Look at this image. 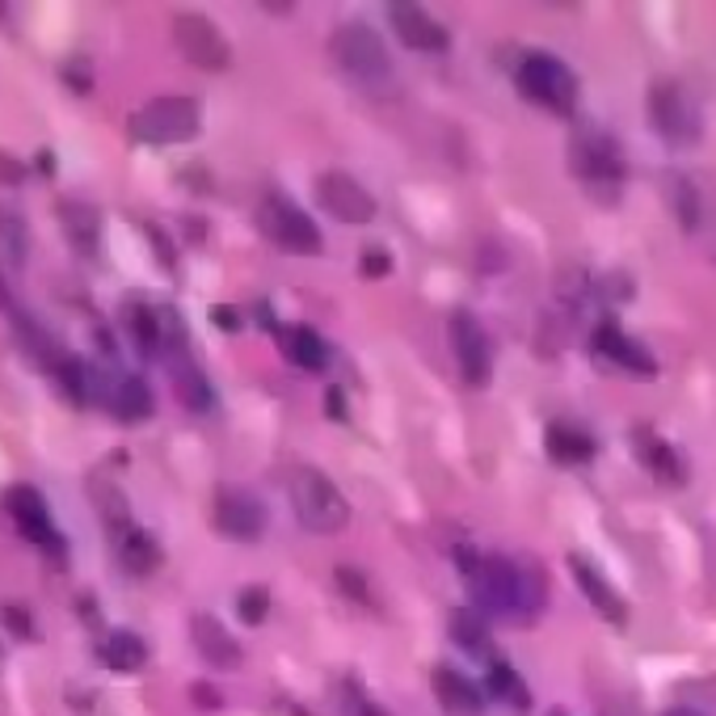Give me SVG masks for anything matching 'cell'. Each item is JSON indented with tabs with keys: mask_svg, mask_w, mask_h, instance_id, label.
I'll use <instances>...</instances> for the list:
<instances>
[{
	"mask_svg": "<svg viewBox=\"0 0 716 716\" xmlns=\"http://www.w3.org/2000/svg\"><path fill=\"white\" fill-rule=\"evenodd\" d=\"M459 573L468 578V587L477 594L481 612L489 616H506L531 624V619L544 612V573L531 565V560H515V556H481L477 548L459 544L456 548Z\"/></svg>",
	"mask_w": 716,
	"mask_h": 716,
	"instance_id": "obj_1",
	"label": "cell"
},
{
	"mask_svg": "<svg viewBox=\"0 0 716 716\" xmlns=\"http://www.w3.org/2000/svg\"><path fill=\"white\" fill-rule=\"evenodd\" d=\"M287 493H292V510L299 527L317 531V535H337L346 531L350 522V506L346 497L337 493V485L329 481L321 468H308V464H295L287 472Z\"/></svg>",
	"mask_w": 716,
	"mask_h": 716,
	"instance_id": "obj_2",
	"label": "cell"
},
{
	"mask_svg": "<svg viewBox=\"0 0 716 716\" xmlns=\"http://www.w3.org/2000/svg\"><path fill=\"white\" fill-rule=\"evenodd\" d=\"M515 85L527 101L553 110L560 119H569L578 110V76L569 72L565 60H556L548 51H531L522 55L519 67H515Z\"/></svg>",
	"mask_w": 716,
	"mask_h": 716,
	"instance_id": "obj_3",
	"label": "cell"
},
{
	"mask_svg": "<svg viewBox=\"0 0 716 716\" xmlns=\"http://www.w3.org/2000/svg\"><path fill=\"white\" fill-rule=\"evenodd\" d=\"M329 51H333L337 67H342V72H350L358 85H384V81L392 76L388 47H384V38L371 30L367 22H350V26H342V30L333 34Z\"/></svg>",
	"mask_w": 716,
	"mask_h": 716,
	"instance_id": "obj_4",
	"label": "cell"
},
{
	"mask_svg": "<svg viewBox=\"0 0 716 716\" xmlns=\"http://www.w3.org/2000/svg\"><path fill=\"white\" fill-rule=\"evenodd\" d=\"M131 135L139 144H186L198 135V101L157 98L131 114Z\"/></svg>",
	"mask_w": 716,
	"mask_h": 716,
	"instance_id": "obj_5",
	"label": "cell"
},
{
	"mask_svg": "<svg viewBox=\"0 0 716 716\" xmlns=\"http://www.w3.org/2000/svg\"><path fill=\"white\" fill-rule=\"evenodd\" d=\"M650 119L657 135L670 144V148H691V144H700V110H695V101L687 98V89L679 81H657L650 89Z\"/></svg>",
	"mask_w": 716,
	"mask_h": 716,
	"instance_id": "obj_6",
	"label": "cell"
},
{
	"mask_svg": "<svg viewBox=\"0 0 716 716\" xmlns=\"http://www.w3.org/2000/svg\"><path fill=\"white\" fill-rule=\"evenodd\" d=\"M258 229L279 245V249H287V254H308V258H317L321 249H325V236L321 229L295 207L287 198L270 195L261 198L258 207Z\"/></svg>",
	"mask_w": 716,
	"mask_h": 716,
	"instance_id": "obj_7",
	"label": "cell"
},
{
	"mask_svg": "<svg viewBox=\"0 0 716 716\" xmlns=\"http://www.w3.org/2000/svg\"><path fill=\"white\" fill-rule=\"evenodd\" d=\"M569 169L587 182V186H598V190H616L619 182H624V152H619V144L612 135H603V131L594 127H582L573 131V139H569Z\"/></svg>",
	"mask_w": 716,
	"mask_h": 716,
	"instance_id": "obj_8",
	"label": "cell"
},
{
	"mask_svg": "<svg viewBox=\"0 0 716 716\" xmlns=\"http://www.w3.org/2000/svg\"><path fill=\"white\" fill-rule=\"evenodd\" d=\"M173 42L202 72H224L232 64L229 38L215 30V22H207L202 13H177L173 17Z\"/></svg>",
	"mask_w": 716,
	"mask_h": 716,
	"instance_id": "obj_9",
	"label": "cell"
},
{
	"mask_svg": "<svg viewBox=\"0 0 716 716\" xmlns=\"http://www.w3.org/2000/svg\"><path fill=\"white\" fill-rule=\"evenodd\" d=\"M4 510H9V519L17 522V531L38 544L42 553L51 556H64V535L51 527V515H47V502H42V493L34 485H9L4 489Z\"/></svg>",
	"mask_w": 716,
	"mask_h": 716,
	"instance_id": "obj_10",
	"label": "cell"
},
{
	"mask_svg": "<svg viewBox=\"0 0 716 716\" xmlns=\"http://www.w3.org/2000/svg\"><path fill=\"white\" fill-rule=\"evenodd\" d=\"M452 350H456V362H459V375H464V384L468 388H485L489 375H493V350H489V337L481 321L472 317V312H452Z\"/></svg>",
	"mask_w": 716,
	"mask_h": 716,
	"instance_id": "obj_11",
	"label": "cell"
},
{
	"mask_svg": "<svg viewBox=\"0 0 716 716\" xmlns=\"http://www.w3.org/2000/svg\"><path fill=\"white\" fill-rule=\"evenodd\" d=\"M317 198H321V207H325L333 220H342V224H371L375 220V198L367 195L362 186H358L350 173H342V169H329L317 177Z\"/></svg>",
	"mask_w": 716,
	"mask_h": 716,
	"instance_id": "obj_12",
	"label": "cell"
},
{
	"mask_svg": "<svg viewBox=\"0 0 716 716\" xmlns=\"http://www.w3.org/2000/svg\"><path fill=\"white\" fill-rule=\"evenodd\" d=\"M215 527H220V535H229V540L254 544V540L266 535V506H261L249 489L224 485L215 493Z\"/></svg>",
	"mask_w": 716,
	"mask_h": 716,
	"instance_id": "obj_13",
	"label": "cell"
},
{
	"mask_svg": "<svg viewBox=\"0 0 716 716\" xmlns=\"http://www.w3.org/2000/svg\"><path fill=\"white\" fill-rule=\"evenodd\" d=\"M388 17H392V30H396V38H400L405 47H413V51L439 55V51H447V47H452V34H447V26H443V22H434L422 4H388Z\"/></svg>",
	"mask_w": 716,
	"mask_h": 716,
	"instance_id": "obj_14",
	"label": "cell"
},
{
	"mask_svg": "<svg viewBox=\"0 0 716 716\" xmlns=\"http://www.w3.org/2000/svg\"><path fill=\"white\" fill-rule=\"evenodd\" d=\"M590 346H594V355L607 358V362H616L619 371H628V375H657V362L653 355L637 342V337H628L616 321H603V325L594 329V337H590Z\"/></svg>",
	"mask_w": 716,
	"mask_h": 716,
	"instance_id": "obj_15",
	"label": "cell"
},
{
	"mask_svg": "<svg viewBox=\"0 0 716 716\" xmlns=\"http://www.w3.org/2000/svg\"><path fill=\"white\" fill-rule=\"evenodd\" d=\"M569 573H573V582H578V590L590 598V607L598 612V616L607 619V624H616V628H624L628 624V607H624V598H619V590L590 565V556H569Z\"/></svg>",
	"mask_w": 716,
	"mask_h": 716,
	"instance_id": "obj_16",
	"label": "cell"
},
{
	"mask_svg": "<svg viewBox=\"0 0 716 716\" xmlns=\"http://www.w3.org/2000/svg\"><path fill=\"white\" fill-rule=\"evenodd\" d=\"M632 443H637V456H641L645 472H650L657 485H683L687 464L679 456V447H670L662 434H653L650 425H637L632 430Z\"/></svg>",
	"mask_w": 716,
	"mask_h": 716,
	"instance_id": "obj_17",
	"label": "cell"
},
{
	"mask_svg": "<svg viewBox=\"0 0 716 716\" xmlns=\"http://www.w3.org/2000/svg\"><path fill=\"white\" fill-rule=\"evenodd\" d=\"M430 683H434V700L443 704V713H452V716H481L485 713L481 687L472 683L468 675L452 670V666H439Z\"/></svg>",
	"mask_w": 716,
	"mask_h": 716,
	"instance_id": "obj_18",
	"label": "cell"
},
{
	"mask_svg": "<svg viewBox=\"0 0 716 716\" xmlns=\"http://www.w3.org/2000/svg\"><path fill=\"white\" fill-rule=\"evenodd\" d=\"M190 637H195L198 653L211 662V666H220V670H236L240 666V645H236V637H232L229 628L220 624L215 616H195L190 619Z\"/></svg>",
	"mask_w": 716,
	"mask_h": 716,
	"instance_id": "obj_19",
	"label": "cell"
},
{
	"mask_svg": "<svg viewBox=\"0 0 716 716\" xmlns=\"http://www.w3.org/2000/svg\"><path fill=\"white\" fill-rule=\"evenodd\" d=\"M274 337H279L283 355L292 358L299 371H325V367H329V346H325V337H321L317 329H308V325H279V329H274Z\"/></svg>",
	"mask_w": 716,
	"mask_h": 716,
	"instance_id": "obj_20",
	"label": "cell"
},
{
	"mask_svg": "<svg viewBox=\"0 0 716 716\" xmlns=\"http://www.w3.org/2000/svg\"><path fill=\"white\" fill-rule=\"evenodd\" d=\"M544 447H548V456L556 459V464H587V459H594V452H598V443L590 439L582 425H569V422H553L548 430H544Z\"/></svg>",
	"mask_w": 716,
	"mask_h": 716,
	"instance_id": "obj_21",
	"label": "cell"
},
{
	"mask_svg": "<svg viewBox=\"0 0 716 716\" xmlns=\"http://www.w3.org/2000/svg\"><path fill=\"white\" fill-rule=\"evenodd\" d=\"M164 317L157 308H148V304H127L123 308V325H127L131 342H135V350L144 358H157L164 350Z\"/></svg>",
	"mask_w": 716,
	"mask_h": 716,
	"instance_id": "obj_22",
	"label": "cell"
},
{
	"mask_svg": "<svg viewBox=\"0 0 716 716\" xmlns=\"http://www.w3.org/2000/svg\"><path fill=\"white\" fill-rule=\"evenodd\" d=\"M114 544H119V565H123L127 573H135V578H144V573H152V569L161 565V544H157L144 527L123 531Z\"/></svg>",
	"mask_w": 716,
	"mask_h": 716,
	"instance_id": "obj_23",
	"label": "cell"
},
{
	"mask_svg": "<svg viewBox=\"0 0 716 716\" xmlns=\"http://www.w3.org/2000/svg\"><path fill=\"white\" fill-rule=\"evenodd\" d=\"M60 220H64V232H67V240H72L76 254H94V249H98L101 220L89 202H72V198L60 202Z\"/></svg>",
	"mask_w": 716,
	"mask_h": 716,
	"instance_id": "obj_24",
	"label": "cell"
},
{
	"mask_svg": "<svg viewBox=\"0 0 716 716\" xmlns=\"http://www.w3.org/2000/svg\"><path fill=\"white\" fill-rule=\"evenodd\" d=\"M152 409H157L152 388H148L139 375L119 380L114 392H110V413H114V418H123V422H144V418H152Z\"/></svg>",
	"mask_w": 716,
	"mask_h": 716,
	"instance_id": "obj_25",
	"label": "cell"
},
{
	"mask_svg": "<svg viewBox=\"0 0 716 716\" xmlns=\"http://www.w3.org/2000/svg\"><path fill=\"white\" fill-rule=\"evenodd\" d=\"M98 657L110 666V670H123V675H131V670H139V666L148 662V645H144L135 632L119 628V632H110V637L98 645Z\"/></svg>",
	"mask_w": 716,
	"mask_h": 716,
	"instance_id": "obj_26",
	"label": "cell"
},
{
	"mask_svg": "<svg viewBox=\"0 0 716 716\" xmlns=\"http://www.w3.org/2000/svg\"><path fill=\"white\" fill-rule=\"evenodd\" d=\"M447 624H452V641H456L459 650H468V653H477V657H489V662H493V641H489L485 619L477 616L472 607H456Z\"/></svg>",
	"mask_w": 716,
	"mask_h": 716,
	"instance_id": "obj_27",
	"label": "cell"
},
{
	"mask_svg": "<svg viewBox=\"0 0 716 716\" xmlns=\"http://www.w3.org/2000/svg\"><path fill=\"white\" fill-rule=\"evenodd\" d=\"M489 691H493L502 704H510L515 713H527V708H531V691L522 683V675L510 662H502V657L489 662Z\"/></svg>",
	"mask_w": 716,
	"mask_h": 716,
	"instance_id": "obj_28",
	"label": "cell"
},
{
	"mask_svg": "<svg viewBox=\"0 0 716 716\" xmlns=\"http://www.w3.org/2000/svg\"><path fill=\"white\" fill-rule=\"evenodd\" d=\"M55 380L64 384L67 388V396L76 400V405H89V400H98V375L89 371V362L85 358H72V355H64V358H55Z\"/></svg>",
	"mask_w": 716,
	"mask_h": 716,
	"instance_id": "obj_29",
	"label": "cell"
},
{
	"mask_svg": "<svg viewBox=\"0 0 716 716\" xmlns=\"http://www.w3.org/2000/svg\"><path fill=\"white\" fill-rule=\"evenodd\" d=\"M89 493H94V502H98V510H101V519H106V527L114 531V540H119L123 531H131L127 497H123L119 489L110 485V481H101V477H94V481H89Z\"/></svg>",
	"mask_w": 716,
	"mask_h": 716,
	"instance_id": "obj_30",
	"label": "cell"
},
{
	"mask_svg": "<svg viewBox=\"0 0 716 716\" xmlns=\"http://www.w3.org/2000/svg\"><path fill=\"white\" fill-rule=\"evenodd\" d=\"M670 207H675V220L687 232H695L704 224V207H700V190L691 177H670Z\"/></svg>",
	"mask_w": 716,
	"mask_h": 716,
	"instance_id": "obj_31",
	"label": "cell"
},
{
	"mask_svg": "<svg viewBox=\"0 0 716 716\" xmlns=\"http://www.w3.org/2000/svg\"><path fill=\"white\" fill-rule=\"evenodd\" d=\"M0 249L9 254L13 266L26 261V220L17 211H9V207H0Z\"/></svg>",
	"mask_w": 716,
	"mask_h": 716,
	"instance_id": "obj_32",
	"label": "cell"
},
{
	"mask_svg": "<svg viewBox=\"0 0 716 716\" xmlns=\"http://www.w3.org/2000/svg\"><path fill=\"white\" fill-rule=\"evenodd\" d=\"M236 612H240V619H245V624H254V628H258L261 619L270 616V590H266V587L240 590V598H236Z\"/></svg>",
	"mask_w": 716,
	"mask_h": 716,
	"instance_id": "obj_33",
	"label": "cell"
},
{
	"mask_svg": "<svg viewBox=\"0 0 716 716\" xmlns=\"http://www.w3.org/2000/svg\"><path fill=\"white\" fill-rule=\"evenodd\" d=\"M337 704H342V716H388L380 704H375V700H367V695H362V687L358 683H342Z\"/></svg>",
	"mask_w": 716,
	"mask_h": 716,
	"instance_id": "obj_34",
	"label": "cell"
},
{
	"mask_svg": "<svg viewBox=\"0 0 716 716\" xmlns=\"http://www.w3.org/2000/svg\"><path fill=\"white\" fill-rule=\"evenodd\" d=\"M358 270H362V279H384L392 270V254L384 245H367L362 249V261H358Z\"/></svg>",
	"mask_w": 716,
	"mask_h": 716,
	"instance_id": "obj_35",
	"label": "cell"
},
{
	"mask_svg": "<svg viewBox=\"0 0 716 716\" xmlns=\"http://www.w3.org/2000/svg\"><path fill=\"white\" fill-rule=\"evenodd\" d=\"M337 587L350 590V598H358V603H371L367 578H362V573H355V569H337Z\"/></svg>",
	"mask_w": 716,
	"mask_h": 716,
	"instance_id": "obj_36",
	"label": "cell"
},
{
	"mask_svg": "<svg viewBox=\"0 0 716 716\" xmlns=\"http://www.w3.org/2000/svg\"><path fill=\"white\" fill-rule=\"evenodd\" d=\"M0 619L9 624V632H17V637H34L30 612H22V607H0Z\"/></svg>",
	"mask_w": 716,
	"mask_h": 716,
	"instance_id": "obj_37",
	"label": "cell"
},
{
	"mask_svg": "<svg viewBox=\"0 0 716 716\" xmlns=\"http://www.w3.org/2000/svg\"><path fill=\"white\" fill-rule=\"evenodd\" d=\"M325 413L333 418V422H346V413H350V409H346V392L342 388L325 392Z\"/></svg>",
	"mask_w": 716,
	"mask_h": 716,
	"instance_id": "obj_38",
	"label": "cell"
},
{
	"mask_svg": "<svg viewBox=\"0 0 716 716\" xmlns=\"http://www.w3.org/2000/svg\"><path fill=\"white\" fill-rule=\"evenodd\" d=\"M211 321L224 329V333H236V329H240V312L229 308V304H220V308H211Z\"/></svg>",
	"mask_w": 716,
	"mask_h": 716,
	"instance_id": "obj_39",
	"label": "cell"
},
{
	"mask_svg": "<svg viewBox=\"0 0 716 716\" xmlns=\"http://www.w3.org/2000/svg\"><path fill=\"white\" fill-rule=\"evenodd\" d=\"M148 240H152V249L161 254V266H164V270H173L177 261H173V249H169V240H164V232H161V229H148Z\"/></svg>",
	"mask_w": 716,
	"mask_h": 716,
	"instance_id": "obj_40",
	"label": "cell"
},
{
	"mask_svg": "<svg viewBox=\"0 0 716 716\" xmlns=\"http://www.w3.org/2000/svg\"><path fill=\"white\" fill-rule=\"evenodd\" d=\"M22 173H26L22 164L13 161L9 152H0V182H4V186H13V182H22Z\"/></svg>",
	"mask_w": 716,
	"mask_h": 716,
	"instance_id": "obj_41",
	"label": "cell"
},
{
	"mask_svg": "<svg viewBox=\"0 0 716 716\" xmlns=\"http://www.w3.org/2000/svg\"><path fill=\"white\" fill-rule=\"evenodd\" d=\"M0 308L17 317V308H13V295H9V283H4V274H0Z\"/></svg>",
	"mask_w": 716,
	"mask_h": 716,
	"instance_id": "obj_42",
	"label": "cell"
},
{
	"mask_svg": "<svg viewBox=\"0 0 716 716\" xmlns=\"http://www.w3.org/2000/svg\"><path fill=\"white\" fill-rule=\"evenodd\" d=\"M195 695H198V704H207V708H215V704H220L211 687H195Z\"/></svg>",
	"mask_w": 716,
	"mask_h": 716,
	"instance_id": "obj_43",
	"label": "cell"
},
{
	"mask_svg": "<svg viewBox=\"0 0 716 716\" xmlns=\"http://www.w3.org/2000/svg\"><path fill=\"white\" fill-rule=\"evenodd\" d=\"M666 716H700V713H687V708H679V713H666Z\"/></svg>",
	"mask_w": 716,
	"mask_h": 716,
	"instance_id": "obj_44",
	"label": "cell"
}]
</instances>
